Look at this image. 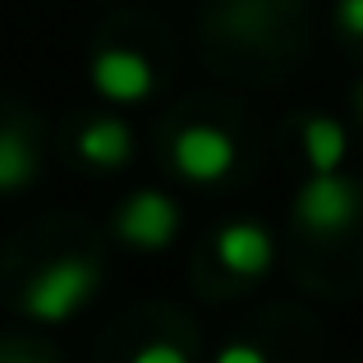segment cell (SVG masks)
<instances>
[{"mask_svg": "<svg viewBox=\"0 0 363 363\" xmlns=\"http://www.w3.org/2000/svg\"><path fill=\"white\" fill-rule=\"evenodd\" d=\"M116 235L124 244L143 248V253H157L179 235V207L175 198H166L161 189H138L116 216Z\"/></svg>", "mask_w": 363, "mask_h": 363, "instance_id": "obj_3", "label": "cell"}, {"mask_svg": "<svg viewBox=\"0 0 363 363\" xmlns=\"http://www.w3.org/2000/svg\"><path fill=\"white\" fill-rule=\"evenodd\" d=\"M79 157L88 161V166H97V170L124 166V161L133 157V133H129V124L116 120V116H101V120L83 124V133H79Z\"/></svg>", "mask_w": 363, "mask_h": 363, "instance_id": "obj_7", "label": "cell"}, {"mask_svg": "<svg viewBox=\"0 0 363 363\" xmlns=\"http://www.w3.org/2000/svg\"><path fill=\"white\" fill-rule=\"evenodd\" d=\"M88 74H92V88L106 101H116V106H133V101L152 97V88H157L147 55L129 51V46H106V51H97Z\"/></svg>", "mask_w": 363, "mask_h": 363, "instance_id": "obj_5", "label": "cell"}, {"mask_svg": "<svg viewBox=\"0 0 363 363\" xmlns=\"http://www.w3.org/2000/svg\"><path fill=\"white\" fill-rule=\"evenodd\" d=\"M133 363H189V354L179 345H170V340H152V345H143Z\"/></svg>", "mask_w": 363, "mask_h": 363, "instance_id": "obj_10", "label": "cell"}, {"mask_svg": "<svg viewBox=\"0 0 363 363\" xmlns=\"http://www.w3.org/2000/svg\"><path fill=\"white\" fill-rule=\"evenodd\" d=\"M303 157H308L313 175H327V170H340V161H345L350 152V138H345V124L331 120V116H308L303 120Z\"/></svg>", "mask_w": 363, "mask_h": 363, "instance_id": "obj_8", "label": "cell"}, {"mask_svg": "<svg viewBox=\"0 0 363 363\" xmlns=\"http://www.w3.org/2000/svg\"><path fill=\"white\" fill-rule=\"evenodd\" d=\"M336 18L350 37H363V0H340L336 5Z\"/></svg>", "mask_w": 363, "mask_h": 363, "instance_id": "obj_11", "label": "cell"}, {"mask_svg": "<svg viewBox=\"0 0 363 363\" xmlns=\"http://www.w3.org/2000/svg\"><path fill=\"white\" fill-rule=\"evenodd\" d=\"M216 363H267V354L257 345H244V340H235V345H225L221 354H216Z\"/></svg>", "mask_w": 363, "mask_h": 363, "instance_id": "obj_12", "label": "cell"}, {"mask_svg": "<svg viewBox=\"0 0 363 363\" xmlns=\"http://www.w3.org/2000/svg\"><path fill=\"white\" fill-rule=\"evenodd\" d=\"M354 207H359V194L340 170L313 175L294 198V216H299V225L308 235H340L354 221Z\"/></svg>", "mask_w": 363, "mask_h": 363, "instance_id": "obj_2", "label": "cell"}, {"mask_svg": "<svg viewBox=\"0 0 363 363\" xmlns=\"http://www.w3.org/2000/svg\"><path fill=\"white\" fill-rule=\"evenodd\" d=\"M97 285H101L97 262H88V257H55L51 267H42L28 281L23 313L33 322H69L79 308H88Z\"/></svg>", "mask_w": 363, "mask_h": 363, "instance_id": "obj_1", "label": "cell"}, {"mask_svg": "<svg viewBox=\"0 0 363 363\" xmlns=\"http://www.w3.org/2000/svg\"><path fill=\"white\" fill-rule=\"evenodd\" d=\"M37 175V152L33 143H28V133L18 129H0V194H18V189H28Z\"/></svg>", "mask_w": 363, "mask_h": 363, "instance_id": "obj_9", "label": "cell"}, {"mask_svg": "<svg viewBox=\"0 0 363 363\" xmlns=\"http://www.w3.org/2000/svg\"><path fill=\"white\" fill-rule=\"evenodd\" d=\"M359 111H363V92H359Z\"/></svg>", "mask_w": 363, "mask_h": 363, "instance_id": "obj_13", "label": "cell"}, {"mask_svg": "<svg viewBox=\"0 0 363 363\" xmlns=\"http://www.w3.org/2000/svg\"><path fill=\"white\" fill-rule=\"evenodd\" d=\"M276 248H272V235L262 230V225L253 221H235L225 225L221 235H216V262L225 267L230 276H262L267 267H272Z\"/></svg>", "mask_w": 363, "mask_h": 363, "instance_id": "obj_6", "label": "cell"}, {"mask_svg": "<svg viewBox=\"0 0 363 363\" xmlns=\"http://www.w3.org/2000/svg\"><path fill=\"white\" fill-rule=\"evenodd\" d=\"M175 170L194 184H216L235 170V138L216 124H189V129L175 133Z\"/></svg>", "mask_w": 363, "mask_h": 363, "instance_id": "obj_4", "label": "cell"}]
</instances>
